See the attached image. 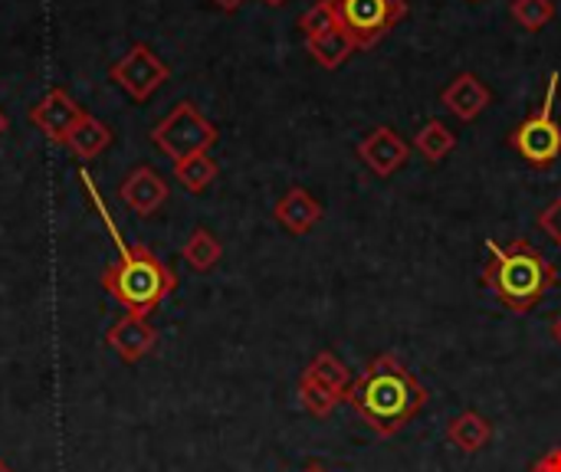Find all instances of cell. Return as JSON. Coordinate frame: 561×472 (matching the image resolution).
Returning a JSON list of instances; mask_svg holds the SVG:
<instances>
[{"label":"cell","instance_id":"1","mask_svg":"<svg viewBox=\"0 0 561 472\" xmlns=\"http://www.w3.org/2000/svg\"><path fill=\"white\" fill-rule=\"evenodd\" d=\"M427 398V388L398 355H378L368 361L362 378L352 381L345 404L368 424V430L378 437H394L424 411Z\"/></svg>","mask_w":561,"mask_h":472},{"label":"cell","instance_id":"2","mask_svg":"<svg viewBox=\"0 0 561 472\" xmlns=\"http://www.w3.org/2000/svg\"><path fill=\"white\" fill-rule=\"evenodd\" d=\"M79 181H85L82 187H85V194H89V200H92V207H95V214H99V220L108 227V237H112V243L118 246V253H122V260L118 263H112V266H105V273H102V289L125 309V312H135V315H151L171 292H174V286H178V276L168 269V263H161L148 246H128L125 243V237L118 233V227H115V220H112V214H108V207L102 204V197H99V191H95V184H92V177L89 174H82Z\"/></svg>","mask_w":561,"mask_h":472},{"label":"cell","instance_id":"3","mask_svg":"<svg viewBox=\"0 0 561 472\" xmlns=\"http://www.w3.org/2000/svg\"><path fill=\"white\" fill-rule=\"evenodd\" d=\"M486 253L490 256L483 266V283L516 315L533 312L559 283L556 266L529 240H513L506 246L496 240H486Z\"/></svg>","mask_w":561,"mask_h":472},{"label":"cell","instance_id":"4","mask_svg":"<svg viewBox=\"0 0 561 472\" xmlns=\"http://www.w3.org/2000/svg\"><path fill=\"white\" fill-rule=\"evenodd\" d=\"M559 72L549 76V89H546V99L539 105V112H533L513 135H510V145L539 171L552 168L561 158V125L556 122V95H559Z\"/></svg>","mask_w":561,"mask_h":472},{"label":"cell","instance_id":"5","mask_svg":"<svg viewBox=\"0 0 561 472\" xmlns=\"http://www.w3.org/2000/svg\"><path fill=\"white\" fill-rule=\"evenodd\" d=\"M151 141L171 158V161H184L191 154L210 151V145L217 141V128L214 122H207L194 102H178L168 118H161L151 131Z\"/></svg>","mask_w":561,"mask_h":472},{"label":"cell","instance_id":"6","mask_svg":"<svg viewBox=\"0 0 561 472\" xmlns=\"http://www.w3.org/2000/svg\"><path fill=\"white\" fill-rule=\"evenodd\" d=\"M335 3H339L342 26L358 49H371L408 16V0H335Z\"/></svg>","mask_w":561,"mask_h":472},{"label":"cell","instance_id":"7","mask_svg":"<svg viewBox=\"0 0 561 472\" xmlns=\"http://www.w3.org/2000/svg\"><path fill=\"white\" fill-rule=\"evenodd\" d=\"M112 79H115L131 99L145 102V99L168 79V66H164L145 43H138V46L128 49V56H122V59L112 66Z\"/></svg>","mask_w":561,"mask_h":472},{"label":"cell","instance_id":"8","mask_svg":"<svg viewBox=\"0 0 561 472\" xmlns=\"http://www.w3.org/2000/svg\"><path fill=\"white\" fill-rule=\"evenodd\" d=\"M358 158L362 164L378 174V177H391L394 171H401L411 158V145L391 128V125H378L371 128L362 141H358Z\"/></svg>","mask_w":561,"mask_h":472},{"label":"cell","instance_id":"9","mask_svg":"<svg viewBox=\"0 0 561 472\" xmlns=\"http://www.w3.org/2000/svg\"><path fill=\"white\" fill-rule=\"evenodd\" d=\"M105 345L125 361V365H138L141 358H148L158 345V329L148 322V315H122L108 332H105Z\"/></svg>","mask_w":561,"mask_h":472},{"label":"cell","instance_id":"10","mask_svg":"<svg viewBox=\"0 0 561 472\" xmlns=\"http://www.w3.org/2000/svg\"><path fill=\"white\" fill-rule=\"evenodd\" d=\"M85 112L62 92V89H53L39 99V105H33L30 112V122L56 145H66L69 131L76 128V122L82 118Z\"/></svg>","mask_w":561,"mask_h":472},{"label":"cell","instance_id":"11","mask_svg":"<svg viewBox=\"0 0 561 472\" xmlns=\"http://www.w3.org/2000/svg\"><path fill=\"white\" fill-rule=\"evenodd\" d=\"M440 102L450 115H457L460 122H473L480 118L490 102H493V92L490 85L477 76V72H460L450 79V85L440 92Z\"/></svg>","mask_w":561,"mask_h":472},{"label":"cell","instance_id":"12","mask_svg":"<svg viewBox=\"0 0 561 472\" xmlns=\"http://www.w3.org/2000/svg\"><path fill=\"white\" fill-rule=\"evenodd\" d=\"M118 194H122V200H125L128 210H135L138 217H151V214H158L164 207V200H168L171 191H168L164 177L154 168L141 164V168H135L122 181V191Z\"/></svg>","mask_w":561,"mask_h":472},{"label":"cell","instance_id":"13","mask_svg":"<svg viewBox=\"0 0 561 472\" xmlns=\"http://www.w3.org/2000/svg\"><path fill=\"white\" fill-rule=\"evenodd\" d=\"M276 220L289 230V233H296V237H302V233H309L319 220H322V204L306 191V187H289L279 200H276Z\"/></svg>","mask_w":561,"mask_h":472},{"label":"cell","instance_id":"14","mask_svg":"<svg viewBox=\"0 0 561 472\" xmlns=\"http://www.w3.org/2000/svg\"><path fill=\"white\" fill-rule=\"evenodd\" d=\"M299 381H309V384L322 388L325 394H332V398H339V401L345 404V394H348V388H352V371L345 368V361H342L335 352H319V355L306 365V371H302Z\"/></svg>","mask_w":561,"mask_h":472},{"label":"cell","instance_id":"15","mask_svg":"<svg viewBox=\"0 0 561 472\" xmlns=\"http://www.w3.org/2000/svg\"><path fill=\"white\" fill-rule=\"evenodd\" d=\"M447 440L460 450V453H480L493 444V424L477 414V411H463L450 421L447 427Z\"/></svg>","mask_w":561,"mask_h":472},{"label":"cell","instance_id":"16","mask_svg":"<svg viewBox=\"0 0 561 472\" xmlns=\"http://www.w3.org/2000/svg\"><path fill=\"white\" fill-rule=\"evenodd\" d=\"M108 145H112V128H108L105 122L92 118V115H82V118L76 122V128L69 131V138H66V148L72 151L76 161H92V158H99Z\"/></svg>","mask_w":561,"mask_h":472},{"label":"cell","instance_id":"17","mask_svg":"<svg viewBox=\"0 0 561 472\" xmlns=\"http://www.w3.org/2000/svg\"><path fill=\"white\" fill-rule=\"evenodd\" d=\"M306 46H309V53H312V59L319 62V66H325V69H339L358 46L352 43V36L345 33V26L339 23V26H332L329 33H322V36H312V39H306Z\"/></svg>","mask_w":561,"mask_h":472},{"label":"cell","instance_id":"18","mask_svg":"<svg viewBox=\"0 0 561 472\" xmlns=\"http://www.w3.org/2000/svg\"><path fill=\"white\" fill-rule=\"evenodd\" d=\"M217 174H220V168H217V161L207 151L191 154L184 161H174V177H178V184L187 194H204L217 181Z\"/></svg>","mask_w":561,"mask_h":472},{"label":"cell","instance_id":"19","mask_svg":"<svg viewBox=\"0 0 561 472\" xmlns=\"http://www.w3.org/2000/svg\"><path fill=\"white\" fill-rule=\"evenodd\" d=\"M181 256H184V263H187L194 273H210V269L220 263V256H224V243H220L207 227H197V230L187 237V243L181 246Z\"/></svg>","mask_w":561,"mask_h":472},{"label":"cell","instance_id":"20","mask_svg":"<svg viewBox=\"0 0 561 472\" xmlns=\"http://www.w3.org/2000/svg\"><path fill=\"white\" fill-rule=\"evenodd\" d=\"M414 148L421 151L424 161L440 164V161L457 148V131H450V125H444L440 118H431V122L414 135Z\"/></svg>","mask_w":561,"mask_h":472},{"label":"cell","instance_id":"21","mask_svg":"<svg viewBox=\"0 0 561 472\" xmlns=\"http://www.w3.org/2000/svg\"><path fill=\"white\" fill-rule=\"evenodd\" d=\"M552 16H556V0H513V20L529 33L546 30Z\"/></svg>","mask_w":561,"mask_h":472},{"label":"cell","instance_id":"22","mask_svg":"<svg viewBox=\"0 0 561 472\" xmlns=\"http://www.w3.org/2000/svg\"><path fill=\"white\" fill-rule=\"evenodd\" d=\"M339 23H342V16H339V3H335V0H319L316 7H309V10L302 13L299 30L306 33V39H312V36L329 33V30H332V26H339Z\"/></svg>","mask_w":561,"mask_h":472},{"label":"cell","instance_id":"23","mask_svg":"<svg viewBox=\"0 0 561 472\" xmlns=\"http://www.w3.org/2000/svg\"><path fill=\"white\" fill-rule=\"evenodd\" d=\"M296 394H299V404H302V411H306V414H312V417H319V421L332 417V414H335V407L342 404L339 398L325 394L322 388H316V384H309V381H299Z\"/></svg>","mask_w":561,"mask_h":472},{"label":"cell","instance_id":"24","mask_svg":"<svg viewBox=\"0 0 561 472\" xmlns=\"http://www.w3.org/2000/svg\"><path fill=\"white\" fill-rule=\"evenodd\" d=\"M539 227H542V233L561 250V197H556V200L539 214Z\"/></svg>","mask_w":561,"mask_h":472},{"label":"cell","instance_id":"25","mask_svg":"<svg viewBox=\"0 0 561 472\" xmlns=\"http://www.w3.org/2000/svg\"><path fill=\"white\" fill-rule=\"evenodd\" d=\"M529 472H561V447H552L549 453H542V457L529 467Z\"/></svg>","mask_w":561,"mask_h":472},{"label":"cell","instance_id":"26","mask_svg":"<svg viewBox=\"0 0 561 472\" xmlns=\"http://www.w3.org/2000/svg\"><path fill=\"white\" fill-rule=\"evenodd\" d=\"M214 3H217L220 10H237V7H240L243 0H214Z\"/></svg>","mask_w":561,"mask_h":472},{"label":"cell","instance_id":"27","mask_svg":"<svg viewBox=\"0 0 561 472\" xmlns=\"http://www.w3.org/2000/svg\"><path fill=\"white\" fill-rule=\"evenodd\" d=\"M552 335H556V342H559V345H561V315H559V319H556V322H552Z\"/></svg>","mask_w":561,"mask_h":472},{"label":"cell","instance_id":"28","mask_svg":"<svg viewBox=\"0 0 561 472\" xmlns=\"http://www.w3.org/2000/svg\"><path fill=\"white\" fill-rule=\"evenodd\" d=\"M302 472H329V470H325L322 463H309V467H306V470H302Z\"/></svg>","mask_w":561,"mask_h":472},{"label":"cell","instance_id":"29","mask_svg":"<svg viewBox=\"0 0 561 472\" xmlns=\"http://www.w3.org/2000/svg\"><path fill=\"white\" fill-rule=\"evenodd\" d=\"M0 472H13V467H10L7 460H0Z\"/></svg>","mask_w":561,"mask_h":472},{"label":"cell","instance_id":"30","mask_svg":"<svg viewBox=\"0 0 561 472\" xmlns=\"http://www.w3.org/2000/svg\"><path fill=\"white\" fill-rule=\"evenodd\" d=\"M266 3H273V7H279V3H286V0H266Z\"/></svg>","mask_w":561,"mask_h":472},{"label":"cell","instance_id":"31","mask_svg":"<svg viewBox=\"0 0 561 472\" xmlns=\"http://www.w3.org/2000/svg\"><path fill=\"white\" fill-rule=\"evenodd\" d=\"M3 128H7V118H3V115H0V131H3Z\"/></svg>","mask_w":561,"mask_h":472}]
</instances>
